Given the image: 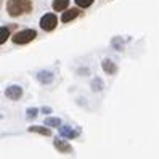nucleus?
<instances>
[{
    "label": "nucleus",
    "mask_w": 159,
    "mask_h": 159,
    "mask_svg": "<svg viewBox=\"0 0 159 159\" xmlns=\"http://www.w3.org/2000/svg\"><path fill=\"white\" fill-rule=\"evenodd\" d=\"M7 11L10 16L18 18L32 11V2L31 0H8L7 2Z\"/></svg>",
    "instance_id": "f257e3e1"
},
{
    "label": "nucleus",
    "mask_w": 159,
    "mask_h": 159,
    "mask_svg": "<svg viewBox=\"0 0 159 159\" xmlns=\"http://www.w3.org/2000/svg\"><path fill=\"white\" fill-rule=\"evenodd\" d=\"M35 37H37V32L34 29H23V31L16 32L13 35V43H16V45H26V43L32 42Z\"/></svg>",
    "instance_id": "f03ea898"
},
{
    "label": "nucleus",
    "mask_w": 159,
    "mask_h": 159,
    "mask_svg": "<svg viewBox=\"0 0 159 159\" xmlns=\"http://www.w3.org/2000/svg\"><path fill=\"white\" fill-rule=\"evenodd\" d=\"M57 24H58V18H57V15H53V13L43 15L42 20H40V27L45 32H52L55 27H57Z\"/></svg>",
    "instance_id": "7ed1b4c3"
},
{
    "label": "nucleus",
    "mask_w": 159,
    "mask_h": 159,
    "mask_svg": "<svg viewBox=\"0 0 159 159\" xmlns=\"http://www.w3.org/2000/svg\"><path fill=\"white\" fill-rule=\"evenodd\" d=\"M53 145H55V148L58 149L60 153H63V154H71L72 153V146L66 142V138H60V137H57L53 140Z\"/></svg>",
    "instance_id": "20e7f679"
},
{
    "label": "nucleus",
    "mask_w": 159,
    "mask_h": 159,
    "mask_svg": "<svg viewBox=\"0 0 159 159\" xmlns=\"http://www.w3.org/2000/svg\"><path fill=\"white\" fill-rule=\"evenodd\" d=\"M5 97L8 100H13V101L20 100L23 97V89L20 85H10V87L5 90Z\"/></svg>",
    "instance_id": "39448f33"
},
{
    "label": "nucleus",
    "mask_w": 159,
    "mask_h": 159,
    "mask_svg": "<svg viewBox=\"0 0 159 159\" xmlns=\"http://www.w3.org/2000/svg\"><path fill=\"white\" fill-rule=\"evenodd\" d=\"M80 15V11L77 10V8H66V10L63 11V16H61V21L63 23H69V21H72V20H76V18Z\"/></svg>",
    "instance_id": "423d86ee"
},
{
    "label": "nucleus",
    "mask_w": 159,
    "mask_h": 159,
    "mask_svg": "<svg viewBox=\"0 0 159 159\" xmlns=\"http://www.w3.org/2000/svg\"><path fill=\"white\" fill-rule=\"evenodd\" d=\"M58 129H60V135L64 137V138H76V137H79V134H80V130H72V129L68 127V125H60Z\"/></svg>",
    "instance_id": "0eeeda50"
},
{
    "label": "nucleus",
    "mask_w": 159,
    "mask_h": 159,
    "mask_svg": "<svg viewBox=\"0 0 159 159\" xmlns=\"http://www.w3.org/2000/svg\"><path fill=\"white\" fill-rule=\"evenodd\" d=\"M101 68H103V71H105L106 74H109V76H113V74H116V72H117V66H116V63H113L111 60H103Z\"/></svg>",
    "instance_id": "6e6552de"
},
{
    "label": "nucleus",
    "mask_w": 159,
    "mask_h": 159,
    "mask_svg": "<svg viewBox=\"0 0 159 159\" xmlns=\"http://www.w3.org/2000/svg\"><path fill=\"white\" fill-rule=\"evenodd\" d=\"M37 80L42 82V84H52L53 82V72H50V71L37 72Z\"/></svg>",
    "instance_id": "1a4fd4ad"
},
{
    "label": "nucleus",
    "mask_w": 159,
    "mask_h": 159,
    "mask_svg": "<svg viewBox=\"0 0 159 159\" xmlns=\"http://www.w3.org/2000/svg\"><path fill=\"white\" fill-rule=\"evenodd\" d=\"M52 7L55 11H64L69 7V0H53Z\"/></svg>",
    "instance_id": "9d476101"
},
{
    "label": "nucleus",
    "mask_w": 159,
    "mask_h": 159,
    "mask_svg": "<svg viewBox=\"0 0 159 159\" xmlns=\"http://www.w3.org/2000/svg\"><path fill=\"white\" fill-rule=\"evenodd\" d=\"M29 132L40 134V135H45V137H50V135H52V130H50V129H47V127H39V125H31V127H29Z\"/></svg>",
    "instance_id": "9b49d317"
},
{
    "label": "nucleus",
    "mask_w": 159,
    "mask_h": 159,
    "mask_svg": "<svg viewBox=\"0 0 159 159\" xmlns=\"http://www.w3.org/2000/svg\"><path fill=\"white\" fill-rule=\"evenodd\" d=\"M10 37V27H0V45H3Z\"/></svg>",
    "instance_id": "f8f14e48"
},
{
    "label": "nucleus",
    "mask_w": 159,
    "mask_h": 159,
    "mask_svg": "<svg viewBox=\"0 0 159 159\" xmlns=\"http://www.w3.org/2000/svg\"><path fill=\"white\" fill-rule=\"evenodd\" d=\"M45 125L47 127H60L61 125V120L58 117H47L45 119Z\"/></svg>",
    "instance_id": "ddd939ff"
},
{
    "label": "nucleus",
    "mask_w": 159,
    "mask_h": 159,
    "mask_svg": "<svg viewBox=\"0 0 159 159\" xmlns=\"http://www.w3.org/2000/svg\"><path fill=\"white\" fill-rule=\"evenodd\" d=\"M74 2H76V5L80 7V8H89L93 3V0H74Z\"/></svg>",
    "instance_id": "4468645a"
},
{
    "label": "nucleus",
    "mask_w": 159,
    "mask_h": 159,
    "mask_svg": "<svg viewBox=\"0 0 159 159\" xmlns=\"http://www.w3.org/2000/svg\"><path fill=\"white\" fill-rule=\"evenodd\" d=\"M92 87H93V90H95V92H98V90H101V89H103V82H101L100 79H93Z\"/></svg>",
    "instance_id": "2eb2a0df"
},
{
    "label": "nucleus",
    "mask_w": 159,
    "mask_h": 159,
    "mask_svg": "<svg viewBox=\"0 0 159 159\" xmlns=\"http://www.w3.org/2000/svg\"><path fill=\"white\" fill-rule=\"evenodd\" d=\"M26 114H27V117H29V119H34L37 114H39V109H37V108H31V109L26 111Z\"/></svg>",
    "instance_id": "dca6fc26"
},
{
    "label": "nucleus",
    "mask_w": 159,
    "mask_h": 159,
    "mask_svg": "<svg viewBox=\"0 0 159 159\" xmlns=\"http://www.w3.org/2000/svg\"><path fill=\"white\" fill-rule=\"evenodd\" d=\"M42 111H43V113H50L52 109H50V108H42Z\"/></svg>",
    "instance_id": "f3484780"
},
{
    "label": "nucleus",
    "mask_w": 159,
    "mask_h": 159,
    "mask_svg": "<svg viewBox=\"0 0 159 159\" xmlns=\"http://www.w3.org/2000/svg\"><path fill=\"white\" fill-rule=\"evenodd\" d=\"M0 7H2V0H0Z\"/></svg>",
    "instance_id": "a211bd4d"
},
{
    "label": "nucleus",
    "mask_w": 159,
    "mask_h": 159,
    "mask_svg": "<svg viewBox=\"0 0 159 159\" xmlns=\"http://www.w3.org/2000/svg\"><path fill=\"white\" fill-rule=\"evenodd\" d=\"M0 117H2V116H0Z\"/></svg>",
    "instance_id": "6ab92c4d"
}]
</instances>
